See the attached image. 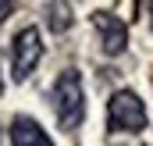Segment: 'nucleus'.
I'll list each match as a JSON object with an SVG mask.
<instances>
[{
  "instance_id": "nucleus-1",
  "label": "nucleus",
  "mask_w": 153,
  "mask_h": 146,
  "mask_svg": "<svg viewBox=\"0 0 153 146\" xmlns=\"http://www.w3.org/2000/svg\"><path fill=\"white\" fill-rule=\"evenodd\" d=\"M53 110H57V121L64 132H71L82 125V114H85V96H82V78L78 72H64L53 86Z\"/></svg>"
},
{
  "instance_id": "nucleus-2",
  "label": "nucleus",
  "mask_w": 153,
  "mask_h": 146,
  "mask_svg": "<svg viewBox=\"0 0 153 146\" xmlns=\"http://www.w3.org/2000/svg\"><path fill=\"white\" fill-rule=\"evenodd\" d=\"M107 125L114 132H143L146 128V107H143V100L132 89L114 93L111 107H107Z\"/></svg>"
},
{
  "instance_id": "nucleus-3",
  "label": "nucleus",
  "mask_w": 153,
  "mask_h": 146,
  "mask_svg": "<svg viewBox=\"0 0 153 146\" xmlns=\"http://www.w3.org/2000/svg\"><path fill=\"white\" fill-rule=\"evenodd\" d=\"M43 57V39H39L36 29H22L14 43H11V75H14V82H25L32 68H36V61Z\"/></svg>"
},
{
  "instance_id": "nucleus-4",
  "label": "nucleus",
  "mask_w": 153,
  "mask_h": 146,
  "mask_svg": "<svg viewBox=\"0 0 153 146\" xmlns=\"http://www.w3.org/2000/svg\"><path fill=\"white\" fill-rule=\"evenodd\" d=\"M93 25H96V32H100V43H103V54L107 57H117L125 46H128V25L111 14V11H96L93 14Z\"/></svg>"
},
{
  "instance_id": "nucleus-5",
  "label": "nucleus",
  "mask_w": 153,
  "mask_h": 146,
  "mask_svg": "<svg viewBox=\"0 0 153 146\" xmlns=\"http://www.w3.org/2000/svg\"><path fill=\"white\" fill-rule=\"evenodd\" d=\"M11 146H53L46 139V132L39 128L32 118H14V125H11Z\"/></svg>"
},
{
  "instance_id": "nucleus-6",
  "label": "nucleus",
  "mask_w": 153,
  "mask_h": 146,
  "mask_svg": "<svg viewBox=\"0 0 153 146\" xmlns=\"http://www.w3.org/2000/svg\"><path fill=\"white\" fill-rule=\"evenodd\" d=\"M50 11H53V18H50V25H53V29H64V25H68V18H64V11H68V7H64V4H53Z\"/></svg>"
},
{
  "instance_id": "nucleus-7",
  "label": "nucleus",
  "mask_w": 153,
  "mask_h": 146,
  "mask_svg": "<svg viewBox=\"0 0 153 146\" xmlns=\"http://www.w3.org/2000/svg\"><path fill=\"white\" fill-rule=\"evenodd\" d=\"M11 11H14V4H11V0H0V22H4Z\"/></svg>"
},
{
  "instance_id": "nucleus-8",
  "label": "nucleus",
  "mask_w": 153,
  "mask_h": 146,
  "mask_svg": "<svg viewBox=\"0 0 153 146\" xmlns=\"http://www.w3.org/2000/svg\"><path fill=\"white\" fill-rule=\"evenodd\" d=\"M150 11H153V4H150Z\"/></svg>"
}]
</instances>
